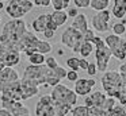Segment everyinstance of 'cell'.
<instances>
[{
    "mask_svg": "<svg viewBox=\"0 0 126 116\" xmlns=\"http://www.w3.org/2000/svg\"><path fill=\"white\" fill-rule=\"evenodd\" d=\"M83 35H84V40H88V42H92V39L96 37L95 32H94L91 28H90V30H87V31H85Z\"/></svg>",
    "mask_w": 126,
    "mask_h": 116,
    "instance_id": "37",
    "label": "cell"
},
{
    "mask_svg": "<svg viewBox=\"0 0 126 116\" xmlns=\"http://www.w3.org/2000/svg\"><path fill=\"white\" fill-rule=\"evenodd\" d=\"M0 116H12V115H11V113H10L7 109L1 108V109H0Z\"/></svg>",
    "mask_w": 126,
    "mask_h": 116,
    "instance_id": "41",
    "label": "cell"
},
{
    "mask_svg": "<svg viewBox=\"0 0 126 116\" xmlns=\"http://www.w3.org/2000/svg\"><path fill=\"white\" fill-rule=\"evenodd\" d=\"M29 62L30 65H35V66H41L46 62V57L45 54H41V53H34L33 55L29 57Z\"/></svg>",
    "mask_w": 126,
    "mask_h": 116,
    "instance_id": "21",
    "label": "cell"
},
{
    "mask_svg": "<svg viewBox=\"0 0 126 116\" xmlns=\"http://www.w3.org/2000/svg\"><path fill=\"white\" fill-rule=\"evenodd\" d=\"M35 116H56L53 99L50 94H44L39 97L35 105Z\"/></svg>",
    "mask_w": 126,
    "mask_h": 116,
    "instance_id": "8",
    "label": "cell"
},
{
    "mask_svg": "<svg viewBox=\"0 0 126 116\" xmlns=\"http://www.w3.org/2000/svg\"><path fill=\"white\" fill-rule=\"evenodd\" d=\"M92 43L95 46V59H96L98 70L106 73L107 67H109L110 58L112 57V53L110 50V47L106 45L104 39H102L100 37H95L92 39Z\"/></svg>",
    "mask_w": 126,
    "mask_h": 116,
    "instance_id": "3",
    "label": "cell"
},
{
    "mask_svg": "<svg viewBox=\"0 0 126 116\" xmlns=\"http://www.w3.org/2000/svg\"><path fill=\"white\" fill-rule=\"evenodd\" d=\"M0 93H1V89H0Z\"/></svg>",
    "mask_w": 126,
    "mask_h": 116,
    "instance_id": "49",
    "label": "cell"
},
{
    "mask_svg": "<svg viewBox=\"0 0 126 116\" xmlns=\"http://www.w3.org/2000/svg\"><path fill=\"white\" fill-rule=\"evenodd\" d=\"M73 4L76 8H87L91 5V0H73Z\"/></svg>",
    "mask_w": 126,
    "mask_h": 116,
    "instance_id": "33",
    "label": "cell"
},
{
    "mask_svg": "<svg viewBox=\"0 0 126 116\" xmlns=\"http://www.w3.org/2000/svg\"><path fill=\"white\" fill-rule=\"evenodd\" d=\"M77 15H79V11H77L76 7L69 8V10H68V16H73V18H76Z\"/></svg>",
    "mask_w": 126,
    "mask_h": 116,
    "instance_id": "39",
    "label": "cell"
},
{
    "mask_svg": "<svg viewBox=\"0 0 126 116\" xmlns=\"http://www.w3.org/2000/svg\"><path fill=\"white\" fill-rule=\"evenodd\" d=\"M100 81H102V86H103L104 93L109 97H112V99L117 100L118 96H119L121 89L123 86V81H122L119 72L110 70V72L103 73Z\"/></svg>",
    "mask_w": 126,
    "mask_h": 116,
    "instance_id": "2",
    "label": "cell"
},
{
    "mask_svg": "<svg viewBox=\"0 0 126 116\" xmlns=\"http://www.w3.org/2000/svg\"><path fill=\"white\" fill-rule=\"evenodd\" d=\"M34 5L35 7H42V0H34Z\"/></svg>",
    "mask_w": 126,
    "mask_h": 116,
    "instance_id": "44",
    "label": "cell"
},
{
    "mask_svg": "<svg viewBox=\"0 0 126 116\" xmlns=\"http://www.w3.org/2000/svg\"><path fill=\"white\" fill-rule=\"evenodd\" d=\"M111 28H112V34L118 35V37H122V35L126 32V23H122V22L114 23Z\"/></svg>",
    "mask_w": 126,
    "mask_h": 116,
    "instance_id": "26",
    "label": "cell"
},
{
    "mask_svg": "<svg viewBox=\"0 0 126 116\" xmlns=\"http://www.w3.org/2000/svg\"><path fill=\"white\" fill-rule=\"evenodd\" d=\"M41 39H38V37H37L35 34H33V31H29L25 34V37H23L22 39V45L23 47H25V51L27 50V49H34V50L37 51V45H38V42Z\"/></svg>",
    "mask_w": 126,
    "mask_h": 116,
    "instance_id": "17",
    "label": "cell"
},
{
    "mask_svg": "<svg viewBox=\"0 0 126 116\" xmlns=\"http://www.w3.org/2000/svg\"><path fill=\"white\" fill-rule=\"evenodd\" d=\"M27 32L26 22L23 19H11L4 24L1 34H0V43L6 45L19 53H25V47L22 45V39Z\"/></svg>",
    "mask_w": 126,
    "mask_h": 116,
    "instance_id": "1",
    "label": "cell"
},
{
    "mask_svg": "<svg viewBox=\"0 0 126 116\" xmlns=\"http://www.w3.org/2000/svg\"><path fill=\"white\" fill-rule=\"evenodd\" d=\"M0 74H1V86H0V89L4 85H8V84H12L15 81L20 80L19 74H18V72L14 67H6L3 72H0Z\"/></svg>",
    "mask_w": 126,
    "mask_h": 116,
    "instance_id": "15",
    "label": "cell"
},
{
    "mask_svg": "<svg viewBox=\"0 0 126 116\" xmlns=\"http://www.w3.org/2000/svg\"><path fill=\"white\" fill-rule=\"evenodd\" d=\"M1 8H4V4H3V1L0 0V10H1Z\"/></svg>",
    "mask_w": 126,
    "mask_h": 116,
    "instance_id": "46",
    "label": "cell"
},
{
    "mask_svg": "<svg viewBox=\"0 0 126 116\" xmlns=\"http://www.w3.org/2000/svg\"><path fill=\"white\" fill-rule=\"evenodd\" d=\"M114 5H126V0H114Z\"/></svg>",
    "mask_w": 126,
    "mask_h": 116,
    "instance_id": "42",
    "label": "cell"
},
{
    "mask_svg": "<svg viewBox=\"0 0 126 116\" xmlns=\"http://www.w3.org/2000/svg\"><path fill=\"white\" fill-rule=\"evenodd\" d=\"M71 27H73V28L79 30L80 32H83L84 34L88 28V20H87V16L84 15V13H79V15L76 16V18H73V20H72V24Z\"/></svg>",
    "mask_w": 126,
    "mask_h": 116,
    "instance_id": "18",
    "label": "cell"
},
{
    "mask_svg": "<svg viewBox=\"0 0 126 116\" xmlns=\"http://www.w3.org/2000/svg\"><path fill=\"white\" fill-rule=\"evenodd\" d=\"M98 72V66H96V62H90V66L87 69V73L90 76H95Z\"/></svg>",
    "mask_w": 126,
    "mask_h": 116,
    "instance_id": "36",
    "label": "cell"
},
{
    "mask_svg": "<svg viewBox=\"0 0 126 116\" xmlns=\"http://www.w3.org/2000/svg\"><path fill=\"white\" fill-rule=\"evenodd\" d=\"M52 22V13H42V15L37 16L31 23V27L35 32H42L44 34L47 28H49V23Z\"/></svg>",
    "mask_w": 126,
    "mask_h": 116,
    "instance_id": "14",
    "label": "cell"
},
{
    "mask_svg": "<svg viewBox=\"0 0 126 116\" xmlns=\"http://www.w3.org/2000/svg\"><path fill=\"white\" fill-rule=\"evenodd\" d=\"M110 116H126V108L123 105H115L114 109L110 112Z\"/></svg>",
    "mask_w": 126,
    "mask_h": 116,
    "instance_id": "31",
    "label": "cell"
},
{
    "mask_svg": "<svg viewBox=\"0 0 126 116\" xmlns=\"http://www.w3.org/2000/svg\"><path fill=\"white\" fill-rule=\"evenodd\" d=\"M66 80L71 81V82H76V81L79 80V74H77V72H75V70H68Z\"/></svg>",
    "mask_w": 126,
    "mask_h": 116,
    "instance_id": "34",
    "label": "cell"
},
{
    "mask_svg": "<svg viewBox=\"0 0 126 116\" xmlns=\"http://www.w3.org/2000/svg\"><path fill=\"white\" fill-rule=\"evenodd\" d=\"M54 32H56V31H53V30H46V31L44 32V38H47V39H50V38L54 37Z\"/></svg>",
    "mask_w": 126,
    "mask_h": 116,
    "instance_id": "40",
    "label": "cell"
},
{
    "mask_svg": "<svg viewBox=\"0 0 126 116\" xmlns=\"http://www.w3.org/2000/svg\"><path fill=\"white\" fill-rule=\"evenodd\" d=\"M6 67H7V66L3 64V62H0V72H3V70L6 69Z\"/></svg>",
    "mask_w": 126,
    "mask_h": 116,
    "instance_id": "45",
    "label": "cell"
},
{
    "mask_svg": "<svg viewBox=\"0 0 126 116\" xmlns=\"http://www.w3.org/2000/svg\"><path fill=\"white\" fill-rule=\"evenodd\" d=\"M1 1H7V0H1ZM8 1H10V0H8Z\"/></svg>",
    "mask_w": 126,
    "mask_h": 116,
    "instance_id": "47",
    "label": "cell"
},
{
    "mask_svg": "<svg viewBox=\"0 0 126 116\" xmlns=\"http://www.w3.org/2000/svg\"><path fill=\"white\" fill-rule=\"evenodd\" d=\"M88 66H90V62H88L87 59H85V58H79V67H80V69L87 72Z\"/></svg>",
    "mask_w": 126,
    "mask_h": 116,
    "instance_id": "38",
    "label": "cell"
},
{
    "mask_svg": "<svg viewBox=\"0 0 126 116\" xmlns=\"http://www.w3.org/2000/svg\"><path fill=\"white\" fill-rule=\"evenodd\" d=\"M53 99V103H57V104H65V105H71V107H76L77 103V94L73 89L68 88V86L63 85V84H58L57 86H54L50 93Z\"/></svg>",
    "mask_w": 126,
    "mask_h": 116,
    "instance_id": "4",
    "label": "cell"
},
{
    "mask_svg": "<svg viewBox=\"0 0 126 116\" xmlns=\"http://www.w3.org/2000/svg\"><path fill=\"white\" fill-rule=\"evenodd\" d=\"M111 15L117 19H123L126 16V5H112Z\"/></svg>",
    "mask_w": 126,
    "mask_h": 116,
    "instance_id": "23",
    "label": "cell"
},
{
    "mask_svg": "<svg viewBox=\"0 0 126 116\" xmlns=\"http://www.w3.org/2000/svg\"><path fill=\"white\" fill-rule=\"evenodd\" d=\"M96 85V81L94 78H79L75 82L73 90L76 92L77 96H88L92 93V88Z\"/></svg>",
    "mask_w": 126,
    "mask_h": 116,
    "instance_id": "11",
    "label": "cell"
},
{
    "mask_svg": "<svg viewBox=\"0 0 126 116\" xmlns=\"http://www.w3.org/2000/svg\"><path fill=\"white\" fill-rule=\"evenodd\" d=\"M83 42H84L83 32H80L79 30L73 28V27H66L61 34V43L69 47L73 53H80V47H81Z\"/></svg>",
    "mask_w": 126,
    "mask_h": 116,
    "instance_id": "5",
    "label": "cell"
},
{
    "mask_svg": "<svg viewBox=\"0 0 126 116\" xmlns=\"http://www.w3.org/2000/svg\"><path fill=\"white\" fill-rule=\"evenodd\" d=\"M39 93V85L30 80H20V89H19V99L20 101L31 99L33 96H37Z\"/></svg>",
    "mask_w": 126,
    "mask_h": 116,
    "instance_id": "10",
    "label": "cell"
},
{
    "mask_svg": "<svg viewBox=\"0 0 126 116\" xmlns=\"http://www.w3.org/2000/svg\"><path fill=\"white\" fill-rule=\"evenodd\" d=\"M88 109H90V116H110V112L98 107H91Z\"/></svg>",
    "mask_w": 126,
    "mask_h": 116,
    "instance_id": "29",
    "label": "cell"
},
{
    "mask_svg": "<svg viewBox=\"0 0 126 116\" xmlns=\"http://www.w3.org/2000/svg\"><path fill=\"white\" fill-rule=\"evenodd\" d=\"M110 18H111V12L109 10H104L98 12L96 15L92 16V20H91V24H92L94 30L98 32H107L109 31V22Z\"/></svg>",
    "mask_w": 126,
    "mask_h": 116,
    "instance_id": "9",
    "label": "cell"
},
{
    "mask_svg": "<svg viewBox=\"0 0 126 116\" xmlns=\"http://www.w3.org/2000/svg\"><path fill=\"white\" fill-rule=\"evenodd\" d=\"M107 94L104 92H100V90H96V92H92L91 94L84 97V105L88 108L91 107H98V108H103V104L106 103L107 100Z\"/></svg>",
    "mask_w": 126,
    "mask_h": 116,
    "instance_id": "13",
    "label": "cell"
},
{
    "mask_svg": "<svg viewBox=\"0 0 126 116\" xmlns=\"http://www.w3.org/2000/svg\"><path fill=\"white\" fill-rule=\"evenodd\" d=\"M104 42L110 47L114 58L119 59V61L126 59V39L125 38H121L115 34H110L104 38Z\"/></svg>",
    "mask_w": 126,
    "mask_h": 116,
    "instance_id": "6",
    "label": "cell"
},
{
    "mask_svg": "<svg viewBox=\"0 0 126 116\" xmlns=\"http://www.w3.org/2000/svg\"><path fill=\"white\" fill-rule=\"evenodd\" d=\"M68 18H69L68 12H65V11H53L52 12V20L54 22V24L57 27L64 26L68 20Z\"/></svg>",
    "mask_w": 126,
    "mask_h": 116,
    "instance_id": "19",
    "label": "cell"
},
{
    "mask_svg": "<svg viewBox=\"0 0 126 116\" xmlns=\"http://www.w3.org/2000/svg\"><path fill=\"white\" fill-rule=\"evenodd\" d=\"M69 1L71 0H52V5L54 11H64L65 8H68Z\"/></svg>",
    "mask_w": 126,
    "mask_h": 116,
    "instance_id": "27",
    "label": "cell"
},
{
    "mask_svg": "<svg viewBox=\"0 0 126 116\" xmlns=\"http://www.w3.org/2000/svg\"><path fill=\"white\" fill-rule=\"evenodd\" d=\"M6 12L8 16H11L12 19H22L26 15L23 12V10L20 8V5L18 4L16 0H10L8 4L6 5Z\"/></svg>",
    "mask_w": 126,
    "mask_h": 116,
    "instance_id": "16",
    "label": "cell"
},
{
    "mask_svg": "<svg viewBox=\"0 0 126 116\" xmlns=\"http://www.w3.org/2000/svg\"><path fill=\"white\" fill-rule=\"evenodd\" d=\"M72 116H90V109L85 105H76L71 112Z\"/></svg>",
    "mask_w": 126,
    "mask_h": 116,
    "instance_id": "25",
    "label": "cell"
},
{
    "mask_svg": "<svg viewBox=\"0 0 126 116\" xmlns=\"http://www.w3.org/2000/svg\"><path fill=\"white\" fill-rule=\"evenodd\" d=\"M92 51H95V46H94V43L88 42V40H84L83 45H81V47H80V53L79 54L81 55V58H88Z\"/></svg>",
    "mask_w": 126,
    "mask_h": 116,
    "instance_id": "20",
    "label": "cell"
},
{
    "mask_svg": "<svg viewBox=\"0 0 126 116\" xmlns=\"http://www.w3.org/2000/svg\"><path fill=\"white\" fill-rule=\"evenodd\" d=\"M16 1H18V4L20 5V8L23 10L25 13L30 12L34 7V1H31V0H16Z\"/></svg>",
    "mask_w": 126,
    "mask_h": 116,
    "instance_id": "28",
    "label": "cell"
},
{
    "mask_svg": "<svg viewBox=\"0 0 126 116\" xmlns=\"http://www.w3.org/2000/svg\"><path fill=\"white\" fill-rule=\"evenodd\" d=\"M29 116H30V115H29Z\"/></svg>",
    "mask_w": 126,
    "mask_h": 116,
    "instance_id": "50",
    "label": "cell"
},
{
    "mask_svg": "<svg viewBox=\"0 0 126 116\" xmlns=\"http://www.w3.org/2000/svg\"><path fill=\"white\" fill-rule=\"evenodd\" d=\"M109 4H110V0H91V5H90V7L92 8V10L100 12V11L107 10Z\"/></svg>",
    "mask_w": 126,
    "mask_h": 116,
    "instance_id": "22",
    "label": "cell"
},
{
    "mask_svg": "<svg viewBox=\"0 0 126 116\" xmlns=\"http://www.w3.org/2000/svg\"><path fill=\"white\" fill-rule=\"evenodd\" d=\"M66 66H68L71 70L77 72V70L80 69L79 67V58H76V57H71V58H68L66 59Z\"/></svg>",
    "mask_w": 126,
    "mask_h": 116,
    "instance_id": "30",
    "label": "cell"
},
{
    "mask_svg": "<svg viewBox=\"0 0 126 116\" xmlns=\"http://www.w3.org/2000/svg\"><path fill=\"white\" fill-rule=\"evenodd\" d=\"M45 65H46L49 69H56V67H58L60 65H58L57 59L54 58V57H47L46 58V62H45Z\"/></svg>",
    "mask_w": 126,
    "mask_h": 116,
    "instance_id": "32",
    "label": "cell"
},
{
    "mask_svg": "<svg viewBox=\"0 0 126 116\" xmlns=\"http://www.w3.org/2000/svg\"><path fill=\"white\" fill-rule=\"evenodd\" d=\"M118 72H119L121 77H122V81L126 84V61L121 64V66H119V69H118Z\"/></svg>",
    "mask_w": 126,
    "mask_h": 116,
    "instance_id": "35",
    "label": "cell"
},
{
    "mask_svg": "<svg viewBox=\"0 0 126 116\" xmlns=\"http://www.w3.org/2000/svg\"><path fill=\"white\" fill-rule=\"evenodd\" d=\"M0 22H1V16H0Z\"/></svg>",
    "mask_w": 126,
    "mask_h": 116,
    "instance_id": "48",
    "label": "cell"
},
{
    "mask_svg": "<svg viewBox=\"0 0 126 116\" xmlns=\"http://www.w3.org/2000/svg\"><path fill=\"white\" fill-rule=\"evenodd\" d=\"M0 62H3L7 67L16 66L20 62V53L0 43Z\"/></svg>",
    "mask_w": 126,
    "mask_h": 116,
    "instance_id": "7",
    "label": "cell"
},
{
    "mask_svg": "<svg viewBox=\"0 0 126 116\" xmlns=\"http://www.w3.org/2000/svg\"><path fill=\"white\" fill-rule=\"evenodd\" d=\"M52 5V0H42V7H49Z\"/></svg>",
    "mask_w": 126,
    "mask_h": 116,
    "instance_id": "43",
    "label": "cell"
},
{
    "mask_svg": "<svg viewBox=\"0 0 126 116\" xmlns=\"http://www.w3.org/2000/svg\"><path fill=\"white\" fill-rule=\"evenodd\" d=\"M53 50L52 45H50L49 42H46V40H39L38 45H37V53H41V54H49L50 51Z\"/></svg>",
    "mask_w": 126,
    "mask_h": 116,
    "instance_id": "24",
    "label": "cell"
},
{
    "mask_svg": "<svg viewBox=\"0 0 126 116\" xmlns=\"http://www.w3.org/2000/svg\"><path fill=\"white\" fill-rule=\"evenodd\" d=\"M1 107L8 111L12 116H29L30 115L29 108L22 101H6V103H1Z\"/></svg>",
    "mask_w": 126,
    "mask_h": 116,
    "instance_id": "12",
    "label": "cell"
}]
</instances>
